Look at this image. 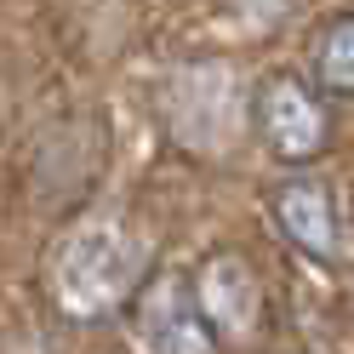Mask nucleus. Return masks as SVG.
<instances>
[{
    "instance_id": "obj_1",
    "label": "nucleus",
    "mask_w": 354,
    "mask_h": 354,
    "mask_svg": "<svg viewBox=\"0 0 354 354\" xmlns=\"http://www.w3.org/2000/svg\"><path fill=\"white\" fill-rule=\"evenodd\" d=\"M143 269H149V240H138L126 223H86L57 246L52 297L69 320H97L138 292Z\"/></svg>"
},
{
    "instance_id": "obj_5",
    "label": "nucleus",
    "mask_w": 354,
    "mask_h": 354,
    "mask_svg": "<svg viewBox=\"0 0 354 354\" xmlns=\"http://www.w3.org/2000/svg\"><path fill=\"white\" fill-rule=\"evenodd\" d=\"M274 217L292 246H303L308 257H331L337 252V212H331V194L320 183H308V177H297V183H286L274 194Z\"/></svg>"
},
{
    "instance_id": "obj_2",
    "label": "nucleus",
    "mask_w": 354,
    "mask_h": 354,
    "mask_svg": "<svg viewBox=\"0 0 354 354\" xmlns=\"http://www.w3.org/2000/svg\"><path fill=\"white\" fill-rule=\"evenodd\" d=\"M138 348L143 354H212L217 348L201 303L177 274L149 280V292L138 303Z\"/></svg>"
},
{
    "instance_id": "obj_6",
    "label": "nucleus",
    "mask_w": 354,
    "mask_h": 354,
    "mask_svg": "<svg viewBox=\"0 0 354 354\" xmlns=\"http://www.w3.org/2000/svg\"><path fill=\"white\" fill-rule=\"evenodd\" d=\"M315 75L326 92H354V17H337L320 46H315Z\"/></svg>"
},
{
    "instance_id": "obj_4",
    "label": "nucleus",
    "mask_w": 354,
    "mask_h": 354,
    "mask_svg": "<svg viewBox=\"0 0 354 354\" xmlns=\"http://www.w3.org/2000/svg\"><path fill=\"white\" fill-rule=\"evenodd\" d=\"M257 126L280 160H308L326 143V115L308 97V86H297V80H269L257 92Z\"/></svg>"
},
{
    "instance_id": "obj_3",
    "label": "nucleus",
    "mask_w": 354,
    "mask_h": 354,
    "mask_svg": "<svg viewBox=\"0 0 354 354\" xmlns=\"http://www.w3.org/2000/svg\"><path fill=\"white\" fill-rule=\"evenodd\" d=\"M194 303L212 326V337H229V343H246L257 331V315H263V292H257V274L246 257L234 252H217L201 263L194 274Z\"/></svg>"
}]
</instances>
